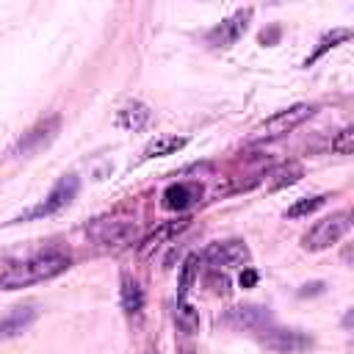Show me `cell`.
I'll use <instances>...</instances> for the list:
<instances>
[{"mask_svg":"<svg viewBox=\"0 0 354 354\" xmlns=\"http://www.w3.org/2000/svg\"><path fill=\"white\" fill-rule=\"evenodd\" d=\"M66 268H69V257L66 254H61V252H41V254H33V257H28L22 263L8 266L0 274V290H17V288H28V285L53 279V277L64 274Z\"/></svg>","mask_w":354,"mask_h":354,"instance_id":"1","label":"cell"},{"mask_svg":"<svg viewBox=\"0 0 354 354\" xmlns=\"http://www.w3.org/2000/svg\"><path fill=\"white\" fill-rule=\"evenodd\" d=\"M348 218H351L348 210H337V213H332V216L315 221V224L301 235V246L310 249V252H321V249L337 243V241L348 232V227H351Z\"/></svg>","mask_w":354,"mask_h":354,"instance_id":"2","label":"cell"},{"mask_svg":"<svg viewBox=\"0 0 354 354\" xmlns=\"http://www.w3.org/2000/svg\"><path fill=\"white\" fill-rule=\"evenodd\" d=\"M313 113H315V108L307 105V102H301V105H290V108H285V111L268 116L263 124H257L254 138H257V141H274V138H282V136L293 133L299 124H304Z\"/></svg>","mask_w":354,"mask_h":354,"instance_id":"3","label":"cell"},{"mask_svg":"<svg viewBox=\"0 0 354 354\" xmlns=\"http://www.w3.org/2000/svg\"><path fill=\"white\" fill-rule=\"evenodd\" d=\"M77 188H80V180L75 177V174H64L55 185H53V191L39 202V205H33L28 213H22L19 218H14V221H30V218H44V216H53V213H58V210H64L75 196H77Z\"/></svg>","mask_w":354,"mask_h":354,"instance_id":"4","label":"cell"},{"mask_svg":"<svg viewBox=\"0 0 354 354\" xmlns=\"http://www.w3.org/2000/svg\"><path fill=\"white\" fill-rule=\"evenodd\" d=\"M88 235L105 246V249H116V246H124L136 238V224L127 221V218H97L91 227H88Z\"/></svg>","mask_w":354,"mask_h":354,"instance_id":"5","label":"cell"},{"mask_svg":"<svg viewBox=\"0 0 354 354\" xmlns=\"http://www.w3.org/2000/svg\"><path fill=\"white\" fill-rule=\"evenodd\" d=\"M252 260L249 246L243 241H218L205 249V263L210 268H246Z\"/></svg>","mask_w":354,"mask_h":354,"instance_id":"6","label":"cell"},{"mask_svg":"<svg viewBox=\"0 0 354 354\" xmlns=\"http://www.w3.org/2000/svg\"><path fill=\"white\" fill-rule=\"evenodd\" d=\"M58 127H61V119H58V116H47V119H41V122H36L28 133H22V138H19L17 147H14V155L30 158V155L41 152V149L58 136Z\"/></svg>","mask_w":354,"mask_h":354,"instance_id":"7","label":"cell"},{"mask_svg":"<svg viewBox=\"0 0 354 354\" xmlns=\"http://www.w3.org/2000/svg\"><path fill=\"white\" fill-rule=\"evenodd\" d=\"M260 343L277 354H296L313 346V337L304 335L301 329H266L260 335Z\"/></svg>","mask_w":354,"mask_h":354,"instance_id":"8","label":"cell"},{"mask_svg":"<svg viewBox=\"0 0 354 354\" xmlns=\"http://www.w3.org/2000/svg\"><path fill=\"white\" fill-rule=\"evenodd\" d=\"M249 19H252V8L235 11L230 19H224L221 25H216V28L207 33V44H213V47H230V44H235V41L243 36Z\"/></svg>","mask_w":354,"mask_h":354,"instance_id":"9","label":"cell"},{"mask_svg":"<svg viewBox=\"0 0 354 354\" xmlns=\"http://www.w3.org/2000/svg\"><path fill=\"white\" fill-rule=\"evenodd\" d=\"M39 318V310L33 304H25V307H14L6 318H0V340H8V337H17L19 332H25L33 321Z\"/></svg>","mask_w":354,"mask_h":354,"instance_id":"10","label":"cell"},{"mask_svg":"<svg viewBox=\"0 0 354 354\" xmlns=\"http://www.w3.org/2000/svg\"><path fill=\"white\" fill-rule=\"evenodd\" d=\"M268 310L260 304H246V307H235L227 313V324L238 326V329H260L268 324Z\"/></svg>","mask_w":354,"mask_h":354,"instance_id":"11","label":"cell"},{"mask_svg":"<svg viewBox=\"0 0 354 354\" xmlns=\"http://www.w3.org/2000/svg\"><path fill=\"white\" fill-rule=\"evenodd\" d=\"M119 301H122V310L127 315H138L144 310V290L136 279L130 277H122V293H119Z\"/></svg>","mask_w":354,"mask_h":354,"instance_id":"12","label":"cell"},{"mask_svg":"<svg viewBox=\"0 0 354 354\" xmlns=\"http://www.w3.org/2000/svg\"><path fill=\"white\" fill-rule=\"evenodd\" d=\"M149 108L144 102H127L122 111H119V124L127 127V130H141L147 122H149Z\"/></svg>","mask_w":354,"mask_h":354,"instance_id":"13","label":"cell"},{"mask_svg":"<svg viewBox=\"0 0 354 354\" xmlns=\"http://www.w3.org/2000/svg\"><path fill=\"white\" fill-rule=\"evenodd\" d=\"M185 227H188V218H180V221H169V224L158 227V232H152V235H149V238L141 243V249H138V252H141V254H149V252H152V249H158V246H160L166 238H171V235H177V232H183Z\"/></svg>","mask_w":354,"mask_h":354,"instance_id":"14","label":"cell"},{"mask_svg":"<svg viewBox=\"0 0 354 354\" xmlns=\"http://www.w3.org/2000/svg\"><path fill=\"white\" fill-rule=\"evenodd\" d=\"M191 199H196V188L194 185H185V183H177V185H169L166 188V194H163V205L166 207H185Z\"/></svg>","mask_w":354,"mask_h":354,"instance_id":"15","label":"cell"},{"mask_svg":"<svg viewBox=\"0 0 354 354\" xmlns=\"http://www.w3.org/2000/svg\"><path fill=\"white\" fill-rule=\"evenodd\" d=\"M183 147H185V138H180V136H160V138H155L152 144H147L144 158L171 155V152H177V149H183Z\"/></svg>","mask_w":354,"mask_h":354,"instance_id":"16","label":"cell"},{"mask_svg":"<svg viewBox=\"0 0 354 354\" xmlns=\"http://www.w3.org/2000/svg\"><path fill=\"white\" fill-rule=\"evenodd\" d=\"M301 174H304L301 163H296V160H288V163H282L279 169H274V171H271V188H285V185L296 183Z\"/></svg>","mask_w":354,"mask_h":354,"instance_id":"17","label":"cell"},{"mask_svg":"<svg viewBox=\"0 0 354 354\" xmlns=\"http://www.w3.org/2000/svg\"><path fill=\"white\" fill-rule=\"evenodd\" d=\"M196 271H199V254H188L183 260V271H180V288H177V299L185 301L194 279H196Z\"/></svg>","mask_w":354,"mask_h":354,"instance_id":"18","label":"cell"},{"mask_svg":"<svg viewBox=\"0 0 354 354\" xmlns=\"http://www.w3.org/2000/svg\"><path fill=\"white\" fill-rule=\"evenodd\" d=\"M348 36H351L348 30H332V33H326V36H324V39L318 41V47H315V50H313V53L307 55V61H304V66H310V64H315V61H318V58H321V55H324V53H326L329 47H335V44H340V41H346Z\"/></svg>","mask_w":354,"mask_h":354,"instance_id":"19","label":"cell"},{"mask_svg":"<svg viewBox=\"0 0 354 354\" xmlns=\"http://www.w3.org/2000/svg\"><path fill=\"white\" fill-rule=\"evenodd\" d=\"M324 202H326V196H324V194H318V196H307V199H299L296 205H290V207L285 210V216H288V218H301V216H307V213L318 210Z\"/></svg>","mask_w":354,"mask_h":354,"instance_id":"20","label":"cell"},{"mask_svg":"<svg viewBox=\"0 0 354 354\" xmlns=\"http://www.w3.org/2000/svg\"><path fill=\"white\" fill-rule=\"evenodd\" d=\"M329 149L335 155H351V149H354V130L351 127H343L340 133H335L332 141H329Z\"/></svg>","mask_w":354,"mask_h":354,"instance_id":"21","label":"cell"},{"mask_svg":"<svg viewBox=\"0 0 354 354\" xmlns=\"http://www.w3.org/2000/svg\"><path fill=\"white\" fill-rule=\"evenodd\" d=\"M174 318H177V324H180L185 332H194V329L199 326V315H196V310H194V307H188L185 301H180V304H177Z\"/></svg>","mask_w":354,"mask_h":354,"instance_id":"22","label":"cell"},{"mask_svg":"<svg viewBox=\"0 0 354 354\" xmlns=\"http://www.w3.org/2000/svg\"><path fill=\"white\" fill-rule=\"evenodd\" d=\"M254 282H257V271L246 268V271L241 274V285H243V288H249V285H254Z\"/></svg>","mask_w":354,"mask_h":354,"instance_id":"23","label":"cell"},{"mask_svg":"<svg viewBox=\"0 0 354 354\" xmlns=\"http://www.w3.org/2000/svg\"><path fill=\"white\" fill-rule=\"evenodd\" d=\"M149 354H158V351H149Z\"/></svg>","mask_w":354,"mask_h":354,"instance_id":"24","label":"cell"}]
</instances>
